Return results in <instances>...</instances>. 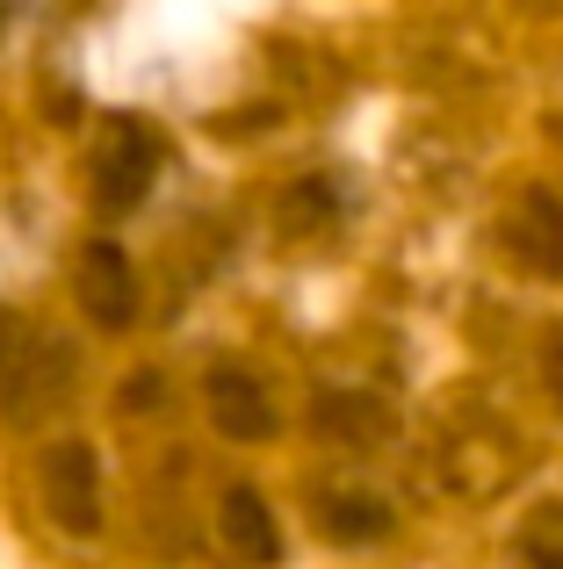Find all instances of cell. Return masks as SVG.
I'll return each instance as SVG.
<instances>
[{
  "instance_id": "obj_1",
  "label": "cell",
  "mask_w": 563,
  "mask_h": 569,
  "mask_svg": "<svg viewBox=\"0 0 563 569\" xmlns=\"http://www.w3.org/2000/svg\"><path fill=\"white\" fill-rule=\"evenodd\" d=\"M159 130L138 123V116H109V130H101L95 144V202L109 209V217H124V209H138L145 194H152V173H159Z\"/></svg>"
},
{
  "instance_id": "obj_2",
  "label": "cell",
  "mask_w": 563,
  "mask_h": 569,
  "mask_svg": "<svg viewBox=\"0 0 563 569\" xmlns=\"http://www.w3.org/2000/svg\"><path fill=\"white\" fill-rule=\"evenodd\" d=\"M43 505L66 533H95L101 527V461L87 440H58L43 455Z\"/></svg>"
},
{
  "instance_id": "obj_3",
  "label": "cell",
  "mask_w": 563,
  "mask_h": 569,
  "mask_svg": "<svg viewBox=\"0 0 563 569\" xmlns=\"http://www.w3.org/2000/svg\"><path fill=\"white\" fill-rule=\"evenodd\" d=\"M506 252L535 281H563V194L556 188H521L506 209Z\"/></svg>"
},
{
  "instance_id": "obj_4",
  "label": "cell",
  "mask_w": 563,
  "mask_h": 569,
  "mask_svg": "<svg viewBox=\"0 0 563 569\" xmlns=\"http://www.w3.org/2000/svg\"><path fill=\"white\" fill-rule=\"evenodd\" d=\"M72 289H80V310L95 325H130L138 318V274H130L124 246L116 238H87L80 260H72Z\"/></svg>"
},
{
  "instance_id": "obj_5",
  "label": "cell",
  "mask_w": 563,
  "mask_h": 569,
  "mask_svg": "<svg viewBox=\"0 0 563 569\" xmlns=\"http://www.w3.org/2000/svg\"><path fill=\"white\" fill-rule=\"evenodd\" d=\"M217 541H225V556H239L246 569L282 562V527H275L268 498H260L254 483H231L225 498H217Z\"/></svg>"
},
{
  "instance_id": "obj_6",
  "label": "cell",
  "mask_w": 563,
  "mask_h": 569,
  "mask_svg": "<svg viewBox=\"0 0 563 569\" xmlns=\"http://www.w3.org/2000/svg\"><path fill=\"white\" fill-rule=\"evenodd\" d=\"M210 418H217V432L225 440H268L275 432V403H268V389H260L246 368H210Z\"/></svg>"
},
{
  "instance_id": "obj_7",
  "label": "cell",
  "mask_w": 563,
  "mask_h": 569,
  "mask_svg": "<svg viewBox=\"0 0 563 569\" xmlns=\"http://www.w3.org/2000/svg\"><path fill=\"white\" fill-rule=\"evenodd\" d=\"M513 548H521L527 569H563V498L535 505V512L521 519V533H513Z\"/></svg>"
},
{
  "instance_id": "obj_8",
  "label": "cell",
  "mask_w": 563,
  "mask_h": 569,
  "mask_svg": "<svg viewBox=\"0 0 563 569\" xmlns=\"http://www.w3.org/2000/svg\"><path fill=\"white\" fill-rule=\"evenodd\" d=\"M318 527L333 533V541H383V533H391V505L383 498H333L318 512Z\"/></svg>"
},
{
  "instance_id": "obj_9",
  "label": "cell",
  "mask_w": 563,
  "mask_h": 569,
  "mask_svg": "<svg viewBox=\"0 0 563 569\" xmlns=\"http://www.w3.org/2000/svg\"><path fill=\"white\" fill-rule=\"evenodd\" d=\"M29 353H37V347H29V332H22V325H14V318H0V397H8V389L22 382Z\"/></svg>"
},
{
  "instance_id": "obj_10",
  "label": "cell",
  "mask_w": 563,
  "mask_h": 569,
  "mask_svg": "<svg viewBox=\"0 0 563 569\" xmlns=\"http://www.w3.org/2000/svg\"><path fill=\"white\" fill-rule=\"evenodd\" d=\"M152 397H159V376H130V397H124L130 411H145V403H152Z\"/></svg>"
},
{
  "instance_id": "obj_11",
  "label": "cell",
  "mask_w": 563,
  "mask_h": 569,
  "mask_svg": "<svg viewBox=\"0 0 563 569\" xmlns=\"http://www.w3.org/2000/svg\"><path fill=\"white\" fill-rule=\"evenodd\" d=\"M550 382H556V397H563V339L550 347Z\"/></svg>"
}]
</instances>
